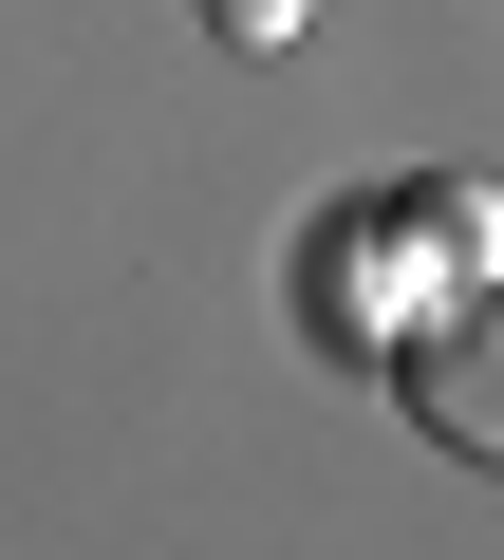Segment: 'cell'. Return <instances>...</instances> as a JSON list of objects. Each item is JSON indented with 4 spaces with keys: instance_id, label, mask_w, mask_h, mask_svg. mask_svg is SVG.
Instances as JSON below:
<instances>
[{
    "instance_id": "6da1fadb",
    "label": "cell",
    "mask_w": 504,
    "mask_h": 560,
    "mask_svg": "<svg viewBox=\"0 0 504 560\" xmlns=\"http://www.w3.org/2000/svg\"><path fill=\"white\" fill-rule=\"evenodd\" d=\"M485 280H504V187L430 168V187H374V206H337V224L300 243V318H318L337 355H392V337H430L448 300H485Z\"/></svg>"
},
{
    "instance_id": "7a4b0ae2",
    "label": "cell",
    "mask_w": 504,
    "mask_h": 560,
    "mask_svg": "<svg viewBox=\"0 0 504 560\" xmlns=\"http://www.w3.org/2000/svg\"><path fill=\"white\" fill-rule=\"evenodd\" d=\"M392 393H411V430H430V448L504 467V280H485V300H448L430 337H392Z\"/></svg>"
},
{
    "instance_id": "3957f363",
    "label": "cell",
    "mask_w": 504,
    "mask_h": 560,
    "mask_svg": "<svg viewBox=\"0 0 504 560\" xmlns=\"http://www.w3.org/2000/svg\"><path fill=\"white\" fill-rule=\"evenodd\" d=\"M206 38H224V57H300V38H318V0H206Z\"/></svg>"
}]
</instances>
